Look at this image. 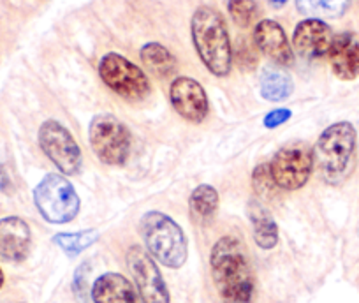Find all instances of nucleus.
<instances>
[{"instance_id": "nucleus-17", "label": "nucleus", "mask_w": 359, "mask_h": 303, "mask_svg": "<svg viewBox=\"0 0 359 303\" xmlns=\"http://www.w3.org/2000/svg\"><path fill=\"white\" fill-rule=\"evenodd\" d=\"M248 219L254 227V240L261 249L269 250L278 243V226L259 201L248 203Z\"/></svg>"}, {"instance_id": "nucleus-3", "label": "nucleus", "mask_w": 359, "mask_h": 303, "mask_svg": "<svg viewBox=\"0 0 359 303\" xmlns=\"http://www.w3.org/2000/svg\"><path fill=\"white\" fill-rule=\"evenodd\" d=\"M192 43L203 64L215 76H227L233 65L229 34L222 15L212 8H199L192 16Z\"/></svg>"}, {"instance_id": "nucleus-5", "label": "nucleus", "mask_w": 359, "mask_h": 303, "mask_svg": "<svg viewBox=\"0 0 359 303\" xmlns=\"http://www.w3.org/2000/svg\"><path fill=\"white\" fill-rule=\"evenodd\" d=\"M34 203L51 224H67L79 213V198L65 177L50 173L34 189Z\"/></svg>"}, {"instance_id": "nucleus-20", "label": "nucleus", "mask_w": 359, "mask_h": 303, "mask_svg": "<svg viewBox=\"0 0 359 303\" xmlns=\"http://www.w3.org/2000/svg\"><path fill=\"white\" fill-rule=\"evenodd\" d=\"M292 94V80L282 69L269 67L262 72L261 95L269 102L285 101Z\"/></svg>"}, {"instance_id": "nucleus-12", "label": "nucleus", "mask_w": 359, "mask_h": 303, "mask_svg": "<svg viewBox=\"0 0 359 303\" xmlns=\"http://www.w3.org/2000/svg\"><path fill=\"white\" fill-rule=\"evenodd\" d=\"M334 36L323 20L306 18L298 23L292 34V46L303 58H320L330 53Z\"/></svg>"}, {"instance_id": "nucleus-16", "label": "nucleus", "mask_w": 359, "mask_h": 303, "mask_svg": "<svg viewBox=\"0 0 359 303\" xmlns=\"http://www.w3.org/2000/svg\"><path fill=\"white\" fill-rule=\"evenodd\" d=\"M92 299L94 303H143L133 282L115 271L95 278L92 285Z\"/></svg>"}, {"instance_id": "nucleus-18", "label": "nucleus", "mask_w": 359, "mask_h": 303, "mask_svg": "<svg viewBox=\"0 0 359 303\" xmlns=\"http://www.w3.org/2000/svg\"><path fill=\"white\" fill-rule=\"evenodd\" d=\"M189 208L191 215L196 222L208 224L215 217L217 208H219V192L212 185H199L194 189L189 199Z\"/></svg>"}, {"instance_id": "nucleus-15", "label": "nucleus", "mask_w": 359, "mask_h": 303, "mask_svg": "<svg viewBox=\"0 0 359 303\" xmlns=\"http://www.w3.org/2000/svg\"><path fill=\"white\" fill-rule=\"evenodd\" d=\"M334 76L352 81L359 76V39L354 34H340L333 39L327 53Z\"/></svg>"}, {"instance_id": "nucleus-2", "label": "nucleus", "mask_w": 359, "mask_h": 303, "mask_svg": "<svg viewBox=\"0 0 359 303\" xmlns=\"http://www.w3.org/2000/svg\"><path fill=\"white\" fill-rule=\"evenodd\" d=\"M358 133L351 122H337L319 136L313 150V163L330 185H340L355 166Z\"/></svg>"}, {"instance_id": "nucleus-10", "label": "nucleus", "mask_w": 359, "mask_h": 303, "mask_svg": "<svg viewBox=\"0 0 359 303\" xmlns=\"http://www.w3.org/2000/svg\"><path fill=\"white\" fill-rule=\"evenodd\" d=\"M127 264L143 303H169V289L154 257L143 247L133 245L127 250Z\"/></svg>"}, {"instance_id": "nucleus-19", "label": "nucleus", "mask_w": 359, "mask_h": 303, "mask_svg": "<svg viewBox=\"0 0 359 303\" xmlns=\"http://www.w3.org/2000/svg\"><path fill=\"white\" fill-rule=\"evenodd\" d=\"M141 62L158 78H168L176 71V58L168 48L158 43H148L141 48Z\"/></svg>"}, {"instance_id": "nucleus-13", "label": "nucleus", "mask_w": 359, "mask_h": 303, "mask_svg": "<svg viewBox=\"0 0 359 303\" xmlns=\"http://www.w3.org/2000/svg\"><path fill=\"white\" fill-rule=\"evenodd\" d=\"M32 233L22 217L0 219V257L9 263H22L29 257Z\"/></svg>"}, {"instance_id": "nucleus-21", "label": "nucleus", "mask_w": 359, "mask_h": 303, "mask_svg": "<svg viewBox=\"0 0 359 303\" xmlns=\"http://www.w3.org/2000/svg\"><path fill=\"white\" fill-rule=\"evenodd\" d=\"M299 13L312 18H338L351 6V0H296Z\"/></svg>"}, {"instance_id": "nucleus-6", "label": "nucleus", "mask_w": 359, "mask_h": 303, "mask_svg": "<svg viewBox=\"0 0 359 303\" xmlns=\"http://www.w3.org/2000/svg\"><path fill=\"white\" fill-rule=\"evenodd\" d=\"M90 147L108 166H122L130 154V133L116 116L97 115L88 130Z\"/></svg>"}, {"instance_id": "nucleus-27", "label": "nucleus", "mask_w": 359, "mask_h": 303, "mask_svg": "<svg viewBox=\"0 0 359 303\" xmlns=\"http://www.w3.org/2000/svg\"><path fill=\"white\" fill-rule=\"evenodd\" d=\"M4 282H6L4 271H2V268H0V289H2V285H4Z\"/></svg>"}, {"instance_id": "nucleus-14", "label": "nucleus", "mask_w": 359, "mask_h": 303, "mask_svg": "<svg viewBox=\"0 0 359 303\" xmlns=\"http://www.w3.org/2000/svg\"><path fill=\"white\" fill-rule=\"evenodd\" d=\"M254 41L259 50L280 65L292 62V48L285 30L273 20H262L254 29Z\"/></svg>"}, {"instance_id": "nucleus-22", "label": "nucleus", "mask_w": 359, "mask_h": 303, "mask_svg": "<svg viewBox=\"0 0 359 303\" xmlns=\"http://www.w3.org/2000/svg\"><path fill=\"white\" fill-rule=\"evenodd\" d=\"M99 238V233L95 229H85V231L76 233H58L55 235L53 242L64 250L67 256H78L90 245H94Z\"/></svg>"}, {"instance_id": "nucleus-25", "label": "nucleus", "mask_w": 359, "mask_h": 303, "mask_svg": "<svg viewBox=\"0 0 359 303\" xmlns=\"http://www.w3.org/2000/svg\"><path fill=\"white\" fill-rule=\"evenodd\" d=\"M292 116V113L289 109L280 108V109H273V112H269L268 115L264 116V127L268 129H275V127L282 126V123L287 122L289 119Z\"/></svg>"}, {"instance_id": "nucleus-7", "label": "nucleus", "mask_w": 359, "mask_h": 303, "mask_svg": "<svg viewBox=\"0 0 359 303\" xmlns=\"http://www.w3.org/2000/svg\"><path fill=\"white\" fill-rule=\"evenodd\" d=\"M99 76L109 90L129 101H141L151 92L148 76L118 53H108L102 57Z\"/></svg>"}, {"instance_id": "nucleus-4", "label": "nucleus", "mask_w": 359, "mask_h": 303, "mask_svg": "<svg viewBox=\"0 0 359 303\" xmlns=\"http://www.w3.org/2000/svg\"><path fill=\"white\" fill-rule=\"evenodd\" d=\"M141 235L147 250L165 268H182L187 261L189 247L184 229L165 213L151 210L141 217Z\"/></svg>"}, {"instance_id": "nucleus-23", "label": "nucleus", "mask_w": 359, "mask_h": 303, "mask_svg": "<svg viewBox=\"0 0 359 303\" xmlns=\"http://www.w3.org/2000/svg\"><path fill=\"white\" fill-rule=\"evenodd\" d=\"M227 9H229L233 22L243 29L254 22L255 13H257V6H255L254 0H229Z\"/></svg>"}, {"instance_id": "nucleus-1", "label": "nucleus", "mask_w": 359, "mask_h": 303, "mask_svg": "<svg viewBox=\"0 0 359 303\" xmlns=\"http://www.w3.org/2000/svg\"><path fill=\"white\" fill-rule=\"evenodd\" d=\"M210 268L217 292L224 303H252L255 278L247 249L238 236L217 240L210 254Z\"/></svg>"}, {"instance_id": "nucleus-26", "label": "nucleus", "mask_w": 359, "mask_h": 303, "mask_svg": "<svg viewBox=\"0 0 359 303\" xmlns=\"http://www.w3.org/2000/svg\"><path fill=\"white\" fill-rule=\"evenodd\" d=\"M269 2H271V4H273L275 8H280V6H284L285 2H287V0H269Z\"/></svg>"}, {"instance_id": "nucleus-24", "label": "nucleus", "mask_w": 359, "mask_h": 303, "mask_svg": "<svg viewBox=\"0 0 359 303\" xmlns=\"http://www.w3.org/2000/svg\"><path fill=\"white\" fill-rule=\"evenodd\" d=\"M252 187H254L255 194L261 196V198L271 199L275 196V189H278L275 185L271 173H269L268 164H259L257 168L252 173Z\"/></svg>"}, {"instance_id": "nucleus-11", "label": "nucleus", "mask_w": 359, "mask_h": 303, "mask_svg": "<svg viewBox=\"0 0 359 303\" xmlns=\"http://www.w3.org/2000/svg\"><path fill=\"white\" fill-rule=\"evenodd\" d=\"M169 99L175 112L184 116L187 122L201 123L208 116V95L203 85L189 76H180L172 81L169 88Z\"/></svg>"}, {"instance_id": "nucleus-8", "label": "nucleus", "mask_w": 359, "mask_h": 303, "mask_svg": "<svg viewBox=\"0 0 359 303\" xmlns=\"http://www.w3.org/2000/svg\"><path fill=\"white\" fill-rule=\"evenodd\" d=\"M41 150L44 156L67 177H74L81 171L83 157L71 130L65 129L57 120H46L37 133Z\"/></svg>"}, {"instance_id": "nucleus-9", "label": "nucleus", "mask_w": 359, "mask_h": 303, "mask_svg": "<svg viewBox=\"0 0 359 303\" xmlns=\"http://www.w3.org/2000/svg\"><path fill=\"white\" fill-rule=\"evenodd\" d=\"M313 164V152L298 143L278 150L268 166L277 187L284 191H298L310 180Z\"/></svg>"}]
</instances>
